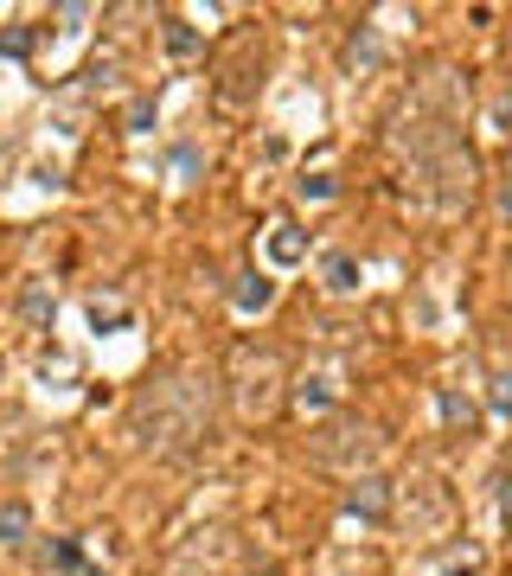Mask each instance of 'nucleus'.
<instances>
[{
    "instance_id": "obj_1",
    "label": "nucleus",
    "mask_w": 512,
    "mask_h": 576,
    "mask_svg": "<svg viewBox=\"0 0 512 576\" xmlns=\"http://www.w3.org/2000/svg\"><path fill=\"white\" fill-rule=\"evenodd\" d=\"M205 423H211V378H199V371H179V378L148 385L135 397V436L160 455L193 448L205 436Z\"/></svg>"
},
{
    "instance_id": "obj_2",
    "label": "nucleus",
    "mask_w": 512,
    "mask_h": 576,
    "mask_svg": "<svg viewBox=\"0 0 512 576\" xmlns=\"http://www.w3.org/2000/svg\"><path fill=\"white\" fill-rule=\"evenodd\" d=\"M230 391H237V410H244V417H269L282 404V359L269 346H237V359H230Z\"/></svg>"
},
{
    "instance_id": "obj_3",
    "label": "nucleus",
    "mask_w": 512,
    "mask_h": 576,
    "mask_svg": "<svg viewBox=\"0 0 512 576\" xmlns=\"http://www.w3.org/2000/svg\"><path fill=\"white\" fill-rule=\"evenodd\" d=\"M314 455L333 461V468H358V461H372V455H378V436H372L365 423H327V429L314 436Z\"/></svg>"
},
{
    "instance_id": "obj_4",
    "label": "nucleus",
    "mask_w": 512,
    "mask_h": 576,
    "mask_svg": "<svg viewBox=\"0 0 512 576\" xmlns=\"http://www.w3.org/2000/svg\"><path fill=\"white\" fill-rule=\"evenodd\" d=\"M346 513L365 525L391 519V480H378V474H365V480H353V494H346Z\"/></svg>"
},
{
    "instance_id": "obj_5",
    "label": "nucleus",
    "mask_w": 512,
    "mask_h": 576,
    "mask_svg": "<svg viewBox=\"0 0 512 576\" xmlns=\"http://www.w3.org/2000/svg\"><path fill=\"white\" fill-rule=\"evenodd\" d=\"M230 295H237V308H244V315H263V308L276 301V282L250 269V276H237V288H230Z\"/></svg>"
},
{
    "instance_id": "obj_6",
    "label": "nucleus",
    "mask_w": 512,
    "mask_h": 576,
    "mask_svg": "<svg viewBox=\"0 0 512 576\" xmlns=\"http://www.w3.org/2000/svg\"><path fill=\"white\" fill-rule=\"evenodd\" d=\"M26 538H32V513H26L20 499H7V506H0V545L20 550Z\"/></svg>"
},
{
    "instance_id": "obj_7",
    "label": "nucleus",
    "mask_w": 512,
    "mask_h": 576,
    "mask_svg": "<svg viewBox=\"0 0 512 576\" xmlns=\"http://www.w3.org/2000/svg\"><path fill=\"white\" fill-rule=\"evenodd\" d=\"M269 257H276L282 269H295V262L307 257V244H302V231H295V225H276V231H269Z\"/></svg>"
},
{
    "instance_id": "obj_8",
    "label": "nucleus",
    "mask_w": 512,
    "mask_h": 576,
    "mask_svg": "<svg viewBox=\"0 0 512 576\" xmlns=\"http://www.w3.org/2000/svg\"><path fill=\"white\" fill-rule=\"evenodd\" d=\"M327 288H333V295H353V288H358V262L346 257V250H333V257H327Z\"/></svg>"
},
{
    "instance_id": "obj_9",
    "label": "nucleus",
    "mask_w": 512,
    "mask_h": 576,
    "mask_svg": "<svg viewBox=\"0 0 512 576\" xmlns=\"http://www.w3.org/2000/svg\"><path fill=\"white\" fill-rule=\"evenodd\" d=\"M167 52H179V58H186V52H199V32L186 27L179 13H167Z\"/></svg>"
},
{
    "instance_id": "obj_10",
    "label": "nucleus",
    "mask_w": 512,
    "mask_h": 576,
    "mask_svg": "<svg viewBox=\"0 0 512 576\" xmlns=\"http://www.w3.org/2000/svg\"><path fill=\"white\" fill-rule=\"evenodd\" d=\"M20 308H26V320H39V327H46V320H51V295H46V288H39V282H26Z\"/></svg>"
},
{
    "instance_id": "obj_11",
    "label": "nucleus",
    "mask_w": 512,
    "mask_h": 576,
    "mask_svg": "<svg viewBox=\"0 0 512 576\" xmlns=\"http://www.w3.org/2000/svg\"><path fill=\"white\" fill-rule=\"evenodd\" d=\"M442 417L455 423V429H474V404H467L461 391H442Z\"/></svg>"
},
{
    "instance_id": "obj_12",
    "label": "nucleus",
    "mask_w": 512,
    "mask_h": 576,
    "mask_svg": "<svg viewBox=\"0 0 512 576\" xmlns=\"http://www.w3.org/2000/svg\"><path fill=\"white\" fill-rule=\"evenodd\" d=\"M148 122H154V97H135L128 103V135H148Z\"/></svg>"
},
{
    "instance_id": "obj_13",
    "label": "nucleus",
    "mask_w": 512,
    "mask_h": 576,
    "mask_svg": "<svg viewBox=\"0 0 512 576\" xmlns=\"http://www.w3.org/2000/svg\"><path fill=\"white\" fill-rule=\"evenodd\" d=\"M493 410H500V417H512V371H493Z\"/></svg>"
},
{
    "instance_id": "obj_14",
    "label": "nucleus",
    "mask_w": 512,
    "mask_h": 576,
    "mask_svg": "<svg viewBox=\"0 0 512 576\" xmlns=\"http://www.w3.org/2000/svg\"><path fill=\"white\" fill-rule=\"evenodd\" d=\"M0 52H7V58H26V52H32V32H26V27L0 32Z\"/></svg>"
},
{
    "instance_id": "obj_15",
    "label": "nucleus",
    "mask_w": 512,
    "mask_h": 576,
    "mask_svg": "<svg viewBox=\"0 0 512 576\" xmlns=\"http://www.w3.org/2000/svg\"><path fill=\"white\" fill-rule=\"evenodd\" d=\"M90 320L97 327H122V301H90Z\"/></svg>"
},
{
    "instance_id": "obj_16",
    "label": "nucleus",
    "mask_w": 512,
    "mask_h": 576,
    "mask_svg": "<svg viewBox=\"0 0 512 576\" xmlns=\"http://www.w3.org/2000/svg\"><path fill=\"white\" fill-rule=\"evenodd\" d=\"M302 404H314V410H321V404H333V385H327V378H314V385H302Z\"/></svg>"
},
{
    "instance_id": "obj_17",
    "label": "nucleus",
    "mask_w": 512,
    "mask_h": 576,
    "mask_svg": "<svg viewBox=\"0 0 512 576\" xmlns=\"http://www.w3.org/2000/svg\"><path fill=\"white\" fill-rule=\"evenodd\" d=\"M302 192H307V199H327L333 180H327V173H314V180H302Z\"/></svg>"
},
{
    "instance_id": "obj_18",
    "label": "nucleus",
    "mask_w": 512,
    "mask_h": 576,
    "mask_svg": "<svg viewBox=\"0 0 512 576\" xmlns=\"http://www.w3.org/2000/svg\"><path fill=\"white\" fill-rule=\"evenodd\" d=\"M493 122H500V135H512V97H506L500 109H493Z\"/></svg>"
},
{
    "instance_id": "obj_19",
    "label": "nucleus",
    "mask_w": 512,
    "mask_h": 576,
    "mask_svg": "<svg viewBox=\"0 0 512 576\" xmlns=\"http://www.w3.org/2000/svg\"><path fill=\"white\" fill-rule=\"evenodd\" d=\"M500 513H506V525H512V480H506V494H500Z\"/></svg>"
},
{
    "instance_id": "obj_20",
    "label": "nucleus",
    "mask_w": 512,
    "mask_h": 576,
    "mask_svg": "<svg viewBox=\"0 0 512 576\" xmlns=\"http://www.w3.org/2000/svg\"><path fill=\"white\" fill-rule=\"evenodd\" d=\"M500 206H506V218H512V180H506V186H500Z\"/></svg>"
}]
</instances>
